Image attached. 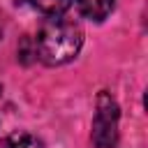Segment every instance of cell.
Returning a JSON list of instances; mask_svg holds the SVG:
<instances>
[{"mask_svg":"<svg viewBox=\"0 0 148 148\" xmlns=\"http://www.w3.org/2000/svg\"><path fill=\"white\" fill-rule=\"evenodd\" d=\"M116 141H118V106L106 92H102L92 120V143L97 148H113Z\"/></svg>","mask_w":148,"mask_h":148,"instance_id":"2","label":"cell"},{"mask_svg":"<svg viewBox=\"0 0 148 148\" xmlns=\"http://www.w3.org/2000/svg\"><path fill=\"white\" fill-rule=\"evenodd\" d=\"M81 44L83 30L79 23L62 16H51L37 32L35 51L46 65H65L81 51Z\"/></svg>","mask_w":148,"mask_h":148,"instance_id":"1","label":"cell"},{"mask_svg":"<svg viewBox=\"0 0 148 148\" xmlns=\"http://www.w3.org/2000/svg\"><path fill=\"white\" fill-rule=\"evenodd\" d=\"M0 148H44V143L28 132H14L0 143Z\"/></svg>","mask_w":148,"mask_h":148,"instance_id":"5","label":"cell"},{"mask_svg":"<svg viewBox=\"0 0 148 148\" xmlns=\"http://www.w3.org/2000/svg\"><path fill=\"white\" fill-rule=\"evenodd\" d=\"M0 37H2V30H0Z\"/></svg>","mask_w":148,"mask_h":148,"instance_id":"7","label":"cell"},{"mask_svg":"<svg viewBox=\"0 0 148 148\" xmlns=\"http://www.w3.org/2000/svg\"><path fill=\"white\" fill-rule=\"evenodd\" d=\"M23 2H28L32 9L42 12L44 16H60L72 5V0H23Z\"/></svg>","mask_w":148,"mask_h":148,"instance_id":"4","label":"cell"},{"mask_svg":"<svg viewBox=\"0 0 148 148\" xmlns=\"http://www.w3.org/2000/svg\"><path fill=\"white\" fill-rule=\"evenodd\" d=\"M76 5L79 12L90 21H104L113 9V0H76Z\"/></svg>","mask_w":148,"mask_h":148,"instance_id":"3","label":"cell"},{"mask_svg":"<svg viewBox=\"0 0 148 148\" xmlns=\"http://www.w3.org/2000/svg\"><path fill=\"white\" fill-rule=\"evenodd\" d=\"M0 95H2V86H0Z\"/></svg>","mask_w":148,"mask_h":148,"instance_id":"6","label":"cell"}]
</instances>
